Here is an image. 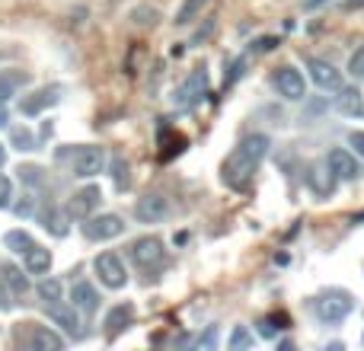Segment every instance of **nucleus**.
<instances>
[{"label": "nucleus", "instance_id": "obj_3", "mask_svg": "<svg viewBox=\"0 0 364 351\" xmlns=\"http://www.w3.org/2000/svg\"><path fill=\"white\" fill-rule=\"evenodd\" d=\"M272 87L278 90V96H284V99H291V102H301L304 96H307V80H304V74L294 64L278 68L275 74H272Z\"/></svg>", "mask_w": 364, "mask_h": 351}, {"label": "nucleus", "instance_id": "obj_13", "mask_svg": "<svg viewBox=\"0 0 364 351\" xmlns=\"http://www.w3.org/2000/svg\"><path fill=\"white\" fill-rule=\"evenodd\" d=\"M58 99H61V87H42V90H36L32 96H26V99L19 102V109H23V115H38L42 109L55 106Z\"/></svg>", "mask_w": 364, "mask_h": 351}, {"label": "nucleus", "instance_id": "obj_11", "mask_svg": "<svg viewBox=\"0 0 364 351\" xmlns=\"http://www.w3.org/2000/svg\"><path fill=\"white\" fill-rule=\"evenodd\" d=\"M307 68H310V80H314L320 90H339L342 87V70L336 68V64L323 61V58H310Z\"/></svg>", "mask_w": 364, "mask_h": 351}, {"label": "nucleus", "instance_id": "obj_17", "mask_svg": "<svg viewBox=\"0 0 364 351\" xmlns=\"http://www.w3.org/2000/svg\"><path fill=\"white\" fill-rule=\"evenodd\" d=\"M29 348H36V351H61L64 339L58 333H51V329H45V326H32Z\"/></svg>", "mask_w": 364, "mask_h": 351}, {"label": "nucleus", "instance_id": "obj_35", "mask_svg": "<svg viewBox=\"0 0 364 351\" xmlns=\"http://www.w3.org/2000/svg\"><path fill=\"white\" fill-rule=\"evenodd\" d=\"M0 310H13V297H10V288H6L4 275H0Z\"/></svg>", "mask_w": 364, "mask_h": 351}, {"label": "nucleus", "instance_id": "obj_10", "mask_svg": "<svg viewBox=\"0 0 364 351\" xmlns=\"http://www.w3.org/2000/svg\"><path fill=\"white\" fill-rule=\"evenodd\" d=\"M164 256H166V249L157 237H141L138 243L132 246V259H134V265H141V269H154V265H160Z\"/></svg>", "mask_w": 364, "mask_h": 351}, {"label": "nucleus", "instance_id": "obj_1", "mask_svg": "<svg viewBox=\"0 0 364 351\" xmlns=\"http://www.w3.org/2000/svg\"><path fill=\"white\" fill-rule=\"evenodd\" d=\"M269 147H272L269 134H250V138L240 141V147L227 157V163H224V182L227 185L243 188L246 182L252 179V173L259 170V163L265 160Z\"/></svg>", "mask_w": 364, "mask_h": 351}, {"label": "nucleus", "instance_id": "obj_36", "mask_svg": "<svg viewBox=\"0 0 364 351\" xmlns=\"http://www.w3.org/2000/svg\"><path fill=\"white\" fill-rule=\"evenodd\" d=\"M198 345H201V348H214V345H218V326L208 329V333L198 339Z\"/></svg>", "mask_w": 364, "mask_h": 351}, {"label": "nucleus", "instance_id": "obj_23", "mask_svg": "<svg viewBox=\"0 0 364 351\" xmlns=\"http://www.w3.org/2000/svg\"><path fill=\"white\" fill-rule=\"evenodd\" d=\"M0 275H4L6 288L16 291V294H26V288H29V281H26L23 269H16L13 262H0Z\"/></svg>", "mask_w": 364, "mask_h": 351}, {"label": "nucleus", "instance_id": "obj_38", "mask_svg": "<svg viewBox=\"0 0 364 351\" xmlns=\"http://www.w3.org/2000/svg\"><path fill=\"white\" fill-rule=\"evenodd\" d=\"M16 214H19V217H29V214H32V201H19Z\"/></svg>", "mask_w": 364, "mask_h": 351}, {"label": "nucleus", "instance_id": "obj_37", "mask_svg": "<svg viewBox=\"0 0 364 351\" xmlns=\"http://www.w3.org/2000/svg\"><path fill=\"white\" fill-rule=\"evenodd\" d=\"M42 170H38V166H19V176H26V182H32V185H36L38 179H42V176H38Z\"/></svg>", "mask_w": 364, "mask_h": 351}, {"label": "nucleus", "instance_id": "obj_8", "mask_svg": "<svg viewBox=\"0 0 364 351\" xmlns=\"http://www.w3.org/2000/svg\"><path fill=\"white\" fill-rule=\"evenodd\" d=\"M100 201H102L100 185H83L80 192H74V198H70L68 214H70V217H77V220H87L90 214H96Z\"/></svg>", "mask_w": 364, "mask_h": 351}, {"label": "nucleus", "instance_id": "obj_21", "mask_svg": "<svg viewBox=\"0 0 364 351\" xmlns=\"http://www.w3.org/2000/svg\"><path fill=\"white\" fill-rule=\"evenodd\" d=\"M333 185H336V176L329 166H310V188L316 195H333Z\"/></svg>", "mask_w": 364, "mask_h": 351}, {"label": "nucleus", "instance_id": "obj_30", "mask_svg": "<svg viewBox=\"0 0 364 351\" xmlns=\"http://www.w3.org/2000/svg\"><path fill=\"white\" fill-rule=\"evenodd\" d=\"M227 345H230L233 351H240V348H250V345H252V335L246 333L243 326H237V329H233V335H230V342H227Z\"/></svg>", "mask_w": 364, "mask_h": 351}, {"label": "nucleus", "instance_id": "obj_2", "mask_svg": "<svg viewBox=\"0 0 364 351\" xmlns=\"http://www.w3.org/2000/svg\"><path fill=\"white\" fill-rule=\"evenodd\" d=\"M314 310H316V320H320L323 326H339L342 320L352 316L355 297L348 294V291H323V294L316 297Z\"/></svg>", "mask_w": 364, "mask_h": 351}, {"label": "nucleus", "instance_id": "obj_20", "mask_svg": "<svg viewBox=\"0 0 364 351\" xmlns=\"http://www.w3.org/2000/svg\"><path fill=\"white\" fill-rule=\"evenodd\" d=\"M132 320H134V307H132V303H119V307L109 310V316H106V329L115 335V333H122V329H125Z\"/></svg>", "mask_w": 364, "mask_h": 351}, {"label": "nucleus", "instance_id": "obj_15", "mask_svg": "<svg viewBox=\"0 0 364 351\" xmlns=\"http://www.w3.org/2000/svg\"><path fill=\"white\" fill-rule=\"evenodd\" d=\"M336 109L342 115H364V93L358 87H339V96H336Z\"/></svg>", "mask_w": 364, "mask_h": 351}, {"label": "nucleus", "instance_id": "obj_39", "mask_svg": "<svg viewBox=\"0 0 364 351\" xmlns=\"http://www.w3.org/2000/svg\"><path fill=\"white\" fill-rule=\"evenodd\" d=\"M6 122H10V112H6V102H0V128H6Z\"/></svg>", "mask_w": 364, "mask_h": 351}, {"label": "nucleus", "instance_id": "obj_26", "mask_svg": "<svg viewBox=\"0 0 364 351\" xmlns=\"http://www.w3.org/2000/svg\"><path fill=\"white\" fill-rule=\"evenodd\" d=\"M61 281L58 278H42L38 281V297H42L45 303H55V301H61Z\"/></svg>", "mask_w": 364, "mask_h": 351}, {"label": "nucleus", "instance_id": "obj_24", "mask_svg": "<svg viewBox=\"0 0 364 351\" xmlns=\"http://www.w3.org/2000/svg\"><path fill=\"white\" fill-rule=\"evenodd\" d=\"M4 246H6L10 252H19V256H26V252L36 246V239H32L26 230H10V233L4 237Z\"/></svg>", "mask_w": 364, "mask_h": 351}, {"label": "nucleus", "instance_id": "obj_16", "mask_svg": "<svg viewBox=\"0 0 364 351\" xmlns=\"http://www.w3.org/2000/svg\"><path fill=\"white\" fill-rule=\"evenodd\" d=\"M45 313H48V320L55 323V326L68 329V333H77V326H80V320H77V307H64L61 301L45 303Z\"/></svg>", "mask_w": 364, "mask_h": 351}, {"label": "nucleus", "instance_id": "obj_43", "mask_svg": "<svg viewBox=\"0 0 364 351\" xmlns=\"http://www.w3.org/2000/svg\"><path fill=\"white\" fill-rule=\"evenodd\" d=\"M358 220H364V214H361V217H358Z\"/></svg>", "mask_w": 364, "mask_h": 351}, {"label": "nucleus", "instance_id": "obj_29", "mask_svg": "<svg viewBox=\"0 0 364 351\" xmlns=\"http://www.w3.org/2000/svg\"><path fill=\"white\" fill-rule=\"evenodd\" d=\"M284 323H288V320H284V316H269V320H262V323H259V333H262L265 339H275V335H278V329H284Z\"/></svg>", "mask_w": 364, "mask_h": 351}, {"label": "nucleus", "instance_id": "obj_31", "mask_svg": "<svg viewBox=\"0 0 364 351\" xmlns=\"http://www.w3.org/2000/svg\"><path fill=\"white\" fill-rule=\"evenodd\" d=\"M132 16H134V23H141V26H154L160 19V13L154 10V6H138Z\"/></svg>", "mask_w": 364, "mask_h": 351}, {"label": "nucleus", "instance_id": "obj_32", "mask_svg": "<svg viewBox=\"0 0 364 351\" xmlns=\"http://www.w3.org/2000/svg\"><path fill=\"white\" fill-rule=\"evenodd\" d=\"M348 74L358 77V80H364V45L352 55V61H348Z\"/></svg>", "mask_w": 364, "mask_h": 351}, {"label": "nucleus", "instance_id": "obj_42", "mask_svg": "<svg viewBox=\"0 0 364 351\" xmlns=\"http://www.w3.org/2000/svg\"><path fill=\"white\" fill-rule=\"evenodd\" d=\"M4 163H6V147L0 144V166H4Z\"/></svg>", "mask_w": 364, "mask_h": 351}, {"label": "nucleus", "instance_id": "obj_22", "mask_svg": "<svg viewBox=\"0 0 364 351\" xmlns=\"http://www.w3.org/2000/svg\"><path fill=\"white\" fill-rule=\"evenodd\" d=\"M42 227L48 233H55V237H68V217H64L58 207H51V205L42 211Z\"/></svg>", "mask_w": 364, "mask_h": 351}, {"label": "nucleus", "instance_id": "obj_5", "mask_svg": "<svg viewBox=\"0 0 364 351\" xmlns=\"http://www.w3.org/2000/svg\"><path fill=\"white\" fill-rule=\"evenodd\" d=\"M122 230H125V220L119 217V214H90L87 224H83V233H87V239H93V243H106V239H115L122 237Z\"/></svg>", "mask_w": 364, "mask_h": 351}, {"label": "nucleus", "instance_id": "obj_40", "mask_svg": "<svg viewBox=\"0 0 364 351\" xmlns=\"http://www.w3.org/2000/svg\"><path fill=\"white\" fill-rule=\"evenodd\" d=\"M269 48H275V38H262L259 42V51H269Z\"/></svg>", "mask_w": 364, "mask_h": 351}, {"label": "nucleus", "instance_id": "obj_25", "mask_svg": "<svg viewBox=\"0 0 364 351\" xmlns=\"http://www.w3.org/2000/svg\"><path fill=\"white\" fill-rule=\"evenodd\" d=\"M205 6H208V0H182L179 10H176V19H173V23H176V26H188L201 10H205Z\"/></svg>", "mask_w": 364, "mask_h": 351}, {"label": "nucleus", "instance_id": "obj_18", "mask_svg": "<svg viewBox=\"0 0 364 351\" xmlns=\"http://www.w3.org/2000/svg\"><path fill=\"white\" fill-rule=\"evenodd\" d=\"M26 83H29V74H23V70H0V102L16 96V90Z\"/></svg>", "mask_w": 364, "mask_h": 351}, {"label": "nucleus", "instance_id": "obj_27", "mask_svg": "<svg viewBox=\"0 0 364 351\" xmlns=\"http://www.w3.org/2000/svg\"><path fill=\"white\" fill-rule=\"evenodd\" d=\"M13 147H16V151H36V134L29 131V128H13Z\"/></svg>", "mask_w": 364, "mask_h": 351}, {"label": "nucleus", "instance_id": "obj_6", "mask_svg": "<svg viewBox=\"0 0 364 351\" xmlns=\"http://www.w3.org/2000/svg\"><path fill=\"white\" fill-rule=\"evenodd\" d=\"M166 214H170V201L160 192H147L144 198H138V205H134V217H138L141 224H160Z\"/></svg>", "mask_w": 364, "mask_h": 351}, {"label": "nucleus", "instance_id": "obj_41", "mask_svg": "<svg viewBox=\"0 0 364 351\" xmlns=\"http://www.w3.org/2000/svg\"><path fill=\"white\" fill-rule=\"evenodd\" d=\"M323 4H329V0H304V6H307V10H316V6H323Z\"/></svg>", "mask_w": 364, "mask_h": 351}, {"label": "nucleus", "instance_id": "obj_9", "mask_svg": "<svg viewBox=\"0 0 364 351\" xmlns=\"http://www.w3.org/2000/svg\"><path fill=\"white\" fill-rule=\"evenodd\" d=\"M205 93H208V74L198 68V70H195V74L188 77V80H186V83H182V87L176 90V96H173V102H176L179 109H192L195 102H198Z\"/></svg>", "mask_w": 364, "mask_h": 351}, {"label": "nucleus", "instance_id": "obj_33", "mask_svg": "<svg viewBox=\"0 0 364 351\" xmlns=\"http://www.w3.org/2000/svg\"><path fill=\"white\" fill-rule=\"evenodd\" d=\"M10 198H13V182L6 176H0V211L10 207Z\"/></svg>", "mask_w": 364, "mask_h": 351}, {"label": "nucleus", "instance_id": "obj_12", "mask_svg": "<svg viewBox=\"0 0 364 351\" xmlns=\"http://www.w3.org/2000/svg\"><path fill=\"white\" fill-rule=\"evenodd\" d=\"M326 166L333 170L336 179H346V182L358 179V160L348 151H342V147H333V151L326 153Z\"/></svg>", "mask_w": 364, "mask_h": 351}, {"label": "nucleus", "instance_id": "obj_19", "mask_svg": "<svg viewBox=\"0 0 364 351\" xmlns=\"http://www.w3.org/2000/svg\"><path fill=\"white\" fill-rule=\"evenodd\" d=\"M23 259H26V271H29V275H48V269H51V252L48 249L32 246Z\"/></svg>", "mask_w": 364, "mask_h": 351}, {"label": "nucleus", "instance_id": "obj_4", "mask_svg": "<svg viewBox=\"0 0 364 351\" xmlns=\"http://www.w3.org/2000/svg\"><path fill=\"white\" fill-rule=\"evenodd\" d=\"M93 269L96 275H100V281L106 284V288L119 291L128 284V271H125V262H122L115 252H100V256L93 259Z\"/></svg>", "mask_w": 364, "mask_h": 351}, {"label": "nucleus", "instance_id": "obj_7", "mask_svg": "<svg viewBox=\"0 0 364 351\" xmlns=\"http://www.w3.org/2000/svg\"><path fill=\"white\" fill-rule=\"evenodd\" d=\"M102 166H106V151L102 147H80L74 153V176H80V179L100 176Z\"/></svg>", "mask_w": 364, "mask_h": 351}, {"label": "nucleus", "instance_id": "obj_34", "mask_svg": "<svg viewBox=\"0 0 364 351\" xmlns=\"http://www.w3.org/2000/svg\"><path fill=\"white\" fill-rule=\"evenodd\" d=\"M348 147H355V153L364 160V131H352V134H348Z\"/></svg>", "mask_w": 364, "mask_h": 351}, {"label": "nucleus", "instance_id": "obj_14", "mask_svg": "<svg viewBox=\"0 0 364 351\" xmlns=\"http://www.w3.org/2000/svg\"><path fill=\"white\" fill-rule=\"evenodd\" d=\"M70 301H74V307L80 310V313H96V310H100V294H96V288L90 281H74Z\"/></svg>", "mask_w": 364, "mask_h": 351}, {"label": "nucleus", "instance_id": "obj_28", "mask_svg": "<svg viewBox=\"0 0 364 351\" xmlns=\"http://www.w3.org/2000/svg\"><path fill=\"white\" fill-rule=\"evenodd\" d=\"M112 179H115V188H128L132 176H128V160L125 157H112Z\"/></svg>", "mask_w": 364, "mask_h": 351}]
</instances>
